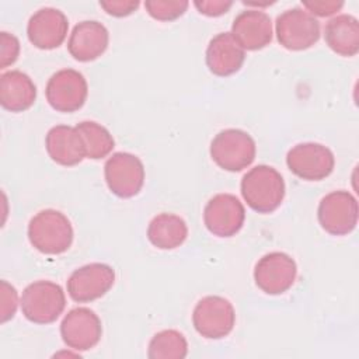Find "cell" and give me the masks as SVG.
<instances>
[{"label":"cell","mask_w":359,"mask_h":359,"mask_svg":"<svg viewBox=\"0 0 359 359\" xmlns=\"http://www.w3.org/2000/svg\"><path fill=\"white\" fill-rule=\"evenodd\" d=\"M241 195L247 205L258 213L276 210L285 198V181L278 170L259 164L241 180Z\"/></svg>","instance_id":"6da1fadb"},{"label":"cell","mask_w":359,"mask_h":359,"mask_svg":"<svg viewBox=\"0 0 359 359\" xmlns=\"http://www.w3.org/2000/svg\"><path fill=\"white\" fill-rule=\"evenodd\" d=\"M28 240L42 254L57 255L73 243V227L67 216L56 209L38 212L28 223Z\"/></svg>","instance_id":"7a4b0ae2"},{"label":"cell","mask_w":359,"mask_h":359,"mask_svg":"<svg viewBox=\"0 0 359 359\" xmlns=\"http://www.w3.org/2000/svg\"><path fill=\"white\" fill-rule=\"evenodd\" d=\"M24 317L35 324H50L66 307V296L60 285L50 280L29 283L20 300Z\"/></svg>","instance_id":"3957f363"},{"label":"cell","mask_w":359,"mask_h":359,"mask_svg":"<svg viewBox=\"0 0 359 359\" xmlns=\"http://www.w3.org/2000/svg\"><path fill=\"white\" fill-rule=\"evenodd\" d=\"M257 146L254 139L241 129H224L210 143L212 160L226 171H241L251 165Z\"/></svg>","instance_id":"277c9868"},{"label":"cell","mask_w":359,"mask_h":359,"mask_svg":"<svg viewBox=\"0 0 359 359\" xmlns=\"http://www.w3.org/2000/svg\"><path fill=\"white\" fill-rule=\"evenodd\" d=\"M278 42L289 50H304L320 39V22L302 7L287 8L276 17Z\"/></svg>","instance_id":"5b68a950"},{"label":"cell","mask_w":359,"mask_h":359,"mask_svg":"<svg viewBox=\"0 0 359 359\" xmlns=\"http://www.w3.org/2000/svg\"><path fill=\"white\" fill-rule=\"evenodd\" d=\"M192 323L199 335L208 339L227 337L236 323L233 304L222 296L202 297L192 313Z\"/></svg>","instance_id":"8992f818"},{"label":"cell","mask_w":359,"mask_h":359,"mask_svg":"<svg viewBox=\"0 0 359 359\" xmlns=\"http://www.w3.org/2000/svg\"><path fill=\"white\" fill-rule=\"evenodd\" d=\"M356 198L344 189L327 194L318 203L317 217L320 226L332 236H345L358 224Z\"/></svg>","instance_id":"52a82bcc"},{"label":"cell","mask_w":359,"mask_h":359,"mask_svg":"<svg viewBox=\"0 0 359 359\" xmlns=\"http://www.w3.org/2000/svg\"><path fill=\"white\" fill-rule=\"evenodd\" d=\"M287 168L306 181L327 178L335 165L334 153L321 143L306 142L293 146L286 154Z\"/></svg>","instance_id":"ba28073f"},{"label":"cell","mask_w":359,"mask_h":359,"mask_svg":"<svg viewBox=\"0 0 359 359\" xmlns=\"http://www.w3.org/2000/svg\"><path fill=\"white\" fill-rule=\"evenodd\" d=\"M104 177L109 191L119 198L137 195L144 184V167L132 153H114L104 165Z\"/></svg>","instance_id":"9c48e42d"},{"label":"cell","mask_w":359,"mask_h":359,"mask_svg":"<svg viewBox=\"0 0 359 359\" xmlns=\"http://www.w3.org/2000/svg\"><path fill=\"white\" fill-rule=\"evenodd\" d=\"M297 265L294 259L280 251L261 257L254 268L255 285L266 294H282L296 280Z\"/></svg>","instance_id":"30bf717a"},{"label":"cell","mask_w":359,"mask_h":359,"mask_svg":"<svg viewBox=\"0 0 359 359\" xmlns=\"http://www.w3.org/2000/svg\"><path fill=\"white\" fill-rule=\"evenodd\" d=\"M46 100L59 112L79 111L88 94L84 76L74 69H62L50 76L46 84Z\"/></svg>","instance_id":"8fae6325"},{"label":"cell","mask_w":359,"mask_h":359,"mask_svg":"<svg viewBox=\"0 0 359 359\" xmlns=\"http://www.w3.org/2000/svg\"><path fill=\"white\" fill-rule=\"evenodd\" d=\"M245 220V209L233 194H217L212 196L203 209L206 229L217 237L237 234Z\"/></svg>","instance_id":"7c38bea8"},{"label":"cell","mask_w":359,"mask_h":359,"mask_svg":"<svg viewBox=\"0 0 359 359\" xmlns=\"http://www.w3.org/2000/svg\"><path fill=\"white\" fill-rule=\"evenodd\" d=\"M115 282L112 266L101 262L83 265L67 279V293L77 303H88L102 297Z\"/></svg>","instance_id":"4fadbf2b"},{"label":"cell","mask_w":359,"mask_h":359,"mask_svg":"<svg viewBox=\"0 0 359 359\" xmlns=\"http://www.w3.org/2000/svg\"><path fill=\"white\" fill-rule=\"evenodd\" d=\"M60 335L70 349L88 351L101 339V320L87 307L72 309L60 323Z\"/></svg>","instance_id":"5bb4252c"},{"label":"cell","mask_w":359,"mask_h":359,"mask_svg":"<svg viewBox=\"0 0 359 359\" xmlns=\"http://www.w3.org/2000/svg\"><path fill=\"white\" fill-rule=\"evenodd\" d=\"M69 29V21L63 11L53 7H43L35 11L27 24L29 42L38 48L50 50L63 43Z\"/></svg>","instance_id":"9a60e30c"},{"label":"cell","mask_w":359,"mask_h":359,"mask_svg":"<svg viewBox=\"0 0 359 359\" xmlns=\"http://www.w3.org/2000/svg\"><path fill=\"white\" fill-rule=\"evenodd\" d=\"M231 36L245 50H258L272 41L271 17L258 8L241 11L231 24Z\"/></svg>","instance_id":"2e32d148"},{"label":"cell","mask_w":359,"mask_h":359,"mask_svg":"<svg viewBox=\"0 0 359 359\" xmlns=\"http://www.w3.org/2000/svg\"><path fill=\"white\" fill-rule=\"evenodd\" d=\"M109 34L105 25L95 20H86L74 25L67 50L79 62H91L100 57L108 48Z\"/></svg>","instance_id":"e0dca14e"},{"label":"cell","mask_w":359,"mask_h":359,"mask_svg":"<svg viewBox=\"0 0 359 359\" xmlns=\"http://www.w3.org/2000/svg\"><path fill=\"white\" fill-rule=\"evenodd\" d=\"M45 147L49 157L65 167H72L86 157L81 135L76 126L56 125L50 128L45 137Z\"/></svg>","instance_id":"ac0fdd59"},{"label":"cell","mask_w":359,"mask_h":359,"mask_svg":"<svg viewBox=\"0 0 359 359\" xmlns=\"http://www.w3.org/2000/svg\"><path fill=\"white\" fill-rule=\"evenodd\" d=\"M245 59L244 49L236 42L230 32L215 35L206 48V65L219 77L231 76L240 70Z\"/></svg>","instance_id":"d6986e66"},{"label":"cell","mask_w":359,"mask_h":359,"mask_svg":"<svg viewBox=\"0 0 359 359\" xmlns=\"http://www.w3.org/2000/svg\"><path fill=\"white\" fill-rule=\"evenodd\" d=\"M36 98V87L31 77L20 70H10L0 77V104L10 112L28 109Z\"/></svg>","instance_id":"ffe728a7"},{"label":"cell","mask_w":359,"mask_h":359,"mask_svg":"<svg viewBox=\"0 0 359 359\" xmlns=\"http://www.w3.org/2000/svg\"><path fill=\"white\" fill-rule=\"evenodd\" d=\"M328 48L341 56H355L359 52V21L351 14H339L324 27Z\"/></svg>","instance_id":"44dd1931"},{"label":"cell","mask_w":359,"mask_h":359,"mask_svg":"<svg viewBox=\"0 0 359 359\" xmlns=\"http://www.w3.org/2000/svg\"><path fill=\"white\" fill-rule=\"evenodd\" d=\"M188 236V227L182 217L174 213H160L154 216L147 227L149 241L160 250H174L180 247Z\"/></svg>","instance_id":"7402d4cb"},{"label":"cell","mask_w":359,"mask_h":359,"mask_svg":"<svg viewBox=\"0 0 359 359\" xmlns=\"http://www.w3.org/2000/svg\"><path fill=\"white\" fill-rule=\"evenodd\" d=\"M76 129L81 135L87 158L100 160L112 151L115 146L114 137L102 125L94 121H83L77 123Z\"/></svg>","instance_id":"603a6c76"},{"label":"cell","mask_w":359,"mask_h":359,"mask_svg":"<svg viewBox=\"0 0 359 359\" xmlns=\"http://www.w3.org/2000/svg\"><path fill=\"white\" fill-rule=\"evenodd\" d=\"M188 353V342L177 330H163L149 342L147 356L151 359H184Z\"/></svg>","instance_id":"cb8c5ba5"},{"label":"cell","mask_w":359,"mask_h":359,"mask_svg":"<svg viewBox=\"0 0 359 359\" xmlns=\"http://www.w3.org/2000/svg\"><path fill=\"white\" fill-rule=\"evenodd\" d=\"M189 3L185 0H147L144 8L150 17L157 21H172L181 17Z\"/></svg>","instance_id":"d4e9b609"},{"label":"cell","mask_w":359,"mask_h":359,"mask_svg":"<svg viewBox=\"0 0 359 359\" xmlns=\"http://www.w3.org/2000/svg\"><path fill=\"white\" fill-rule=\"evenodd\" d=\"M20 55V42L17 36L6 31L0 32V69L13 65Z\"/></svg>","instance_id":"484cf974"},{"label":"cell","mask_w":359,"mask_h":359,"mask_svg":"<svg viewBox=\"0 0 359 359\" xmlns=\"http://www.w3.org/2000/svg\"><path fill=\"white\" fill-rule=\"evenodd\" d=\"M18 303V294L14 286L8 282L1 280V323L8 321L14 317Z\"/></svg>","instance_id":"4316f807"},{"label":"cell","mask_w":359,"mask_h":359,"mask_svg":"<svg viewBox=\"0 0 359 359\" xmlns=\"http://www.w3.org/2000/svg\"><path fill=\"white\" fill-rule=\"evenodd\" d=\"M100 6L105 10L107 14L114 17H126L132 14L137 7V0H109V1H100Z\"/></svg>","instance_id":"83f0119b"},{"label":"cell","mask_w":359,"mask_h":359,"mask_svg":"<svg viewBox=\"0 0 359 359\" xmlns=\"http://www.w3.org/2000/svg\"><path fill=\"white\" fill-rule=\"evenodd\" d=\"M342 6H344L342 1H325V0L303 1V8H306V11H309L311 15L316 14L318 17L332 15L337 11H339Z\"/></svg>","instance_id":"f1b7e54d"},{"label":"cell","mask_w":359,"mask_h":359,"mask_svg":"<svg viewBox=\"0 0 359 359\" xmlns=\"http://www.w3.org/2000/svg\"><path fill=\"white\" fill-rule=\"evenodd\" d=\"M194 6L198 8L201 14H205L208 17H219L230 10V7L233 6V1H226V0L195 1Z\"/></svg>","instance_id":"f546056e"}]
</instances>
